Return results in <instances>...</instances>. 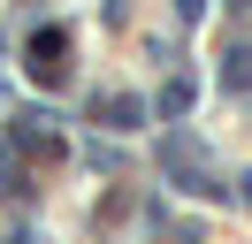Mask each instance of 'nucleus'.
Here are the masks:
<instances>
[{
	"mask_svg": "<svg viewBox=\"0 0 252 244\" xmlns=\"http://www.w3.org/2000/svg\"><path fill=\"white\" fill-rule=\"evenodd\" d=\"M138 115H145L138 99H107V122H115V130H130V122H138Z\"/></svg>",
	"mask_w": 252,
	"mask_h": 244,
	"instance_id": "f257e3e1",
	"label": "nucleus"
}]
</instances>
